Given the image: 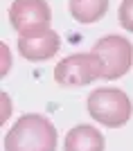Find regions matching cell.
Masks as SVG:
<instances>
[{
    "instance_id": "7",
    "label": "cell",
    "mask_w": 133,
    "mask_h": 151,
    "mask_svg": "<svg viewBox=\"0 0 133 151\" xmlns=\"http://www.w3.org/2000/svg\"><path fill=\"white\" fill-rule=\"evenodd\" d=\"M104 135L93 124H77L65 133L63 151H104Z\"/></svg>"
},
{
    "instance_id": "1",
    "label": "cell",
    "mask_w": 133,
    "mask_h": 151,
    "mask_svg": "<svg viewBox=\"0 0 133 151\" xmlns=\"http://www.w3.org/2000/svg\"><path fill=\"white\" fill-rule=\"evenodd\" d=\"M5 151H57V129L45 115H20L16 124L5 133Z\"/></svg>"
},
{
    "instance_id": "8",
    "label": "cell",
    "mask_w": 133,
    "mask_h": 151,
    "mask_svg": "<svg viewBox=\"0 0 133 151\" xmlns=\"http://www.w3.org/2000/svg\"><path fill=\"white\" fill-rule=\"evenodd\" d=\"M70 16L79 25H95L108 12V0H68Z\"/></svg>"
},
{
    "instance_id": "6",
    "label": "cell",
    "mask_w": 133,
    "mask_h": 151,
    "mask_svg": "<svg viewBox=\"0 0 133 151\" xmlns=\"http://www.w3.org/2000/svg\"><path fill=\"white\" fill-rule=\"evenodd\" d=\"M59 47H61V38L54 29H47L38 36L32 38H18V52L25 61L32 63H41V61H50L59 54Z\"/></svg>"
},
{
    "instance_id": "4",
    "label": "cell",
    "mask_w": 133,
    "mask_h": 151,
    "mask_svg": "<svg viewBox=\"0 0 133 151\" xmlns=\"http://www.w3.org/2000/svg\"><path fill=\"white\" fill-rule=\"evenodd\" d=\"M90 52L99 57L101 68H104V79L108 81L122 79L133 65V43L120 34L101 36Z\"/></svg>"
},
{
    "instance_id": "10",
    "label": "cell",
    "mask_w": 133,
    "mask_h": 151,
    "mask_svg": "<svg viewBox=\"0 0 133 151\" xmlns=\"http://www.w3.org/2000/svg\"><path fill=\"white\" fill-rule=\"evenodd\" d=\"M0 57H2V68H0V75L5 77L12 68V52L7 47V43H0Z\"/></svg>"
},
{
    "instance_id": "5",
    "label": "cell",
    "mask_w": 133,
    "mask_h": 151,
    "mask_svg": "<svg viewBox=\"0 0 133 151\" xmlns=\"http://www.w3.org/2000/svg\"><path fill=\"white\" fill-rule=\"evenodd\" d=\"M52 9L47 0H14L9 5V25L18 38H32L50 29Z\"/></svg>"
},
{
    "instance_id": "11",
    "label": "cell",
    "mask_w": 133,
    "mask_h": 151,
    "mask_svg": "<svg viewBox=\"0 0 133 151\" xmlns=\"http://www.w3.org/2000/svg\"><path fill=\"white\" fill-rule=\"evenodd\" d=\"M0 101H2V124H5V120H9V115H12V101H9V95L2 93V95H0Z\"/></svg>"
},
{
    "instance_id": "2",
    "label": "cell",
    "mask_w": 133,
    "mask_h": 151,
    "mask_svg": "<svg viewBox=\"0 0 133 151\" xmlns=\"http://www.w3.org/2000/svg\"><path fill=\"white\" fill-rule=\"evenodd\" d=\"M86 108L90 117L106 129H122L124 124H129L133 115L131 97L115 86L95 88L86 99Z\"/></svg>"
},
{
    "instance_id": "3",
    "label": "cell",
    "mask_w": 133,
    "mask_h": 151,
    "mask_svg": "<svg viewBox=\"0 0 133 151\" xmlns=\"http://www.w3.org/2000/svg\"><path fill=\"white\" fill-rule=\"evenodd\" d=\"M95 79H104V68H101L99 57L93 52L70 54L54 65V81L65 88L88 86Z\"/></svg>"
},
{
    "instance_id": "9",
    "label": "cell",
    "mask_w": 133,
    "mask_h": 151,
    "mask_svg": "<svg viewBox=\"0 0 133 151\" xmlns=\"http://www.w3.org/2000/svg\"><path fill=\"white\" fill-rule=\"evenodd\" d=\"M117 20L127 32L133 34V0H122L117 9Z\"/></svg>"
}]
</instances>
